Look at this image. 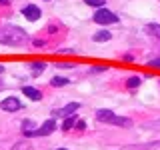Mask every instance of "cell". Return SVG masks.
Returning <instances> with one entry per match:
<instances>
[{"mask_svg": "<svg viewBox=\"0 0 160 150\" xmlns=\"http://www.w3.org/2000/svg\"><path fill=\"white\" fill-rule=\"evenodd\" d=\"M28 38L26 30L20 26H2L0 28V44H10V46H18Z\"/></svg>", "mask_w": 160, "mask_h": 150, "instance_id": "6da1fadb", "label": "cell"}, {"mask_svg": "<svg viewBox=\"0 0 160 150\" xmlns=\"http://www.w3.org/2000/svg\"><path fill=\"white\" fill-rule=\"evenodd\" d=\"M94 22L96 24H114V22H118V16L108 8H100L98 12H94Z\"/></svg>", "mask_w": 160, "mask_h": 150, "instance_id": "7a4b0ae2", "label": "cell"}, {"mask_svg": "<svg viewBox=\"0 0 160 150\" xmlns=\"http://www.w3.org/2000/svg\"><path fill=\"white\" fill-rule=\"evenodd\" d=\"M0 108H2L4 112H18V110L22 108V102H20L16 96H8L0 102Z\"/></svg>", "mask_w": 160, "mask_h": 150, "instance_id": "3957f363", "label": "cell"}, {"mask_svg": "<svg viewBox=\"0 0 160 150\" xmlns=\"http://www.w3.org/2000/svg\"><path fill=\"white\" fill-rule=\"evenodd\" d=\"M54 130H56V122H54V118H50V120H46V122H44L40 128L34 130V132L30 134L28 138H32V136H48V134H52Z\"/></svg>", "mask_w": 160, "mask_h": 150, "instance_id": "277c9868", "label": "cell"}, {"mask_svg": "<svg viewBox=\"0 0 160 150\" xmlns=\"http://www.w3.org/2000/svg\"><path fill=\"white\" fill-rule=\"evenodd\" d=\"M22 14H24V18H26V20L34 22V20L40 18V8L36 6V4H28V6L22 8Z\"/></svg>", "mask_w": 160, "mask_h": 150, "instance_id": "5b68a950", "label": "cell"}, {"mask_svg": "<svg viewBox=\"0 0 160 150\" xmlns=\"http://www.w3.org/2000/svg\"><path fill=\"white\" fill-rule=\"evenodd\" d=\"M120 150H160V142H150V144H130Z\"/></svg>", "mask_w": 160, "mask_h": 150, "instance_id": "8992f818", "label": "cell"}, {"mask_svg": "<svg viewBox=\"0 0 160 150\" xmlns=\"http://www.w3.org/2000/svg\"><path fill=\"white\" fill-rule=\"evenodd\" d=\"M80 108V104L78 102H70V104H66L62 110H54V116H68V114H72V112H76V110Z\"/></svg>", "mask_w": 160, "mask_h": 150, "instance_id": "52a82bcc", "label": "cell"}, {"mask_svg": "<svg viewBox=\"0 0 160 150\" xmlns=\"http://www.w3.org/2000/svg\"><path fill=\"white\" fill-rule=\"evenodd\" d=\"M110 124H112V126L130 128V126H132V120H130V118H124V116H116V114H114V116H112V120H110Z\"/></svg>", "mask_w": 160, "mask_h": 150, "instance_id": "ba28073f", "label": "cell"}, {"mask_svg": "<svg viewBox=\"0 0 160 150\" xmlns=\"http://www.w3.org/2000/svg\"><path fill=\"white\" fill-rule=\"evenodd\" d=\"M24 96H28L30 100H42V92H40L38 88H32V86H24L22 88Z\"/></svg>", "mask_w": 160, "mask_h": 150, "instance_id": "9c48e42d", "label": "cell"}, {"mask_svg": "<svg viewBox=\"0 0 160 150\" xmlns=\"http://www.w3.org/2000/svg\"><path fill=\"white\" fill-rule=\"evenodd\" d=\"M112 116H114L112 110H98V112H96V118L100 120V122H104V124H110Z\"/></svg>", "mask_w": 160, "mask_h": 150, "instance_id": "30bf717a", "label": "cell"}, {"mask_svg": "<svg viewBox=\"0 0 160 150\" xmlns=\"http://www.w3.org/2000/svg\"><path fill=\"white\" fill-rule=\"evenodd\" d=\"M36 130V124H34V120H22V132H24V136H30V134Z\"/></svg>", "mask_w": 160, "mask_h": 150, "instance_id": "8fae6325", "label": "cell"}, {"mask_svg": "<svg viewBox=\"0 0 160 150\" xmlns=\"http://www.w3.org/2000/svg\"><path fill=\"white\" fill-rule=\"evenodd\" d=\"M10 150H34V148H32V142H30V140H20V142H16Z\"/></svg>", "mask_w": 160, "mask_h": 150, "instance_id": "7c38bea8", "label": "cell"}, {"mask_svg": "<svg viewBox=\"0 0 160 150\" xmlns=\"http://www.w3.org/2000/svg\"><path fill=\"white\" fill-rule=\"evenodd\" d=\"M94 40L96 42H106V40H110V32L108 30H100V32L94 34Z\"/></svg>", "mask_w": 160, "mask_h": 150, "instance_id": "4fadbf2b", "label": "cell"}, {"mask_svg": "<svg viewBox=\"0 0 160 150\" xmlns=\"http://www.w3.org/2000/svg\"><path fill=\"white\" fill-rule=\"evenodd\" d=\"M78 124V118L76 116H68L66 120H64V124H62V130H70L72 126H76Z\"/></svg>", "mask_w": 160, "mask_h": 150, "instance_id": "5bb4252c", "label": "cell"}, {"mask_svg": "<svg viewBox=\"0 0 160 150\" xmlns=\"http://www.w3.org/2000/svg\"><path fill=\"white\" fill-rule=\"evenodd\" d=\"M30 68H32L34 74H38V72H42V70L46 68V64H44V62H34V64H30Z\"/></svg>", "mask_w": 160, "mask_h": 150, "instance_id": "9a60e30c", "label": "cell"}, {"mask_svg": "<svg viewBox=\"0 0 160 150\" xmlns=\"http://www.w3.org/2000/svg\"><path fill=\"white\" fill-rule=\"evenodd\" d=\"M126 86H128V88H136V86H140V78H138V76L128 78V80H126Z\"/></svg>", "mask_w": 160, "mask_h": 150, "instance_id": "2e32d148", "label": "cell"}, {"mask_svg": "<svg viewBox=\"0 0 160 150\" xmlns=\"http://www.w3.org/2000/svg\"><path fill=\"white\" fill-rule=\"evenodd\" d=\"M64 84H68V78H60V76L52 78V86H64Z\"/></svg>", "mask_w": 160, "mask_h": 150, "instance_id": "e0dca14e", "label": "cell"}, {"mask_svg": "<svg viewBox=\"0 0 160 150\" xmlns=\"http://www.w3.org/2000/svg\"><path fill=\"white\" fill-rule=\"evenodd\" d=\"M84 2L88 4V6H104V2H106V0H84Z\"/></svg>", "mask_w": 160, "mask_h": 150, "instance_id": "ac0fdd59", "label": "cell"}, {"mask_svg": "<svg viewBox=\"0 0 160 150\" xmlns=\"http://www.w3.org/2000/svg\"><path fill=\"white\" fill-rule=\"evenodd\" d=\"M96 72H106V66H94V68H90V74H96Z\"/></svg>", "mask_w": 160, "mask_h": 150, "instance_id": "d6986e66", "label": "cell"}, {"mask_svg": "<svg viewBox=\"0 0 160 150\" xmlns=\"http://www.w3.org/2000/svg\"><path fill=\"white\" fill-rule=\"evenodd\" d=\"M148 64H150L152 68H160V56H158V58H152V60H150Z\"/></svg>", "mask_w": 160, "mask_h": 150, "instance_id": "ffe728a7", "label": "cell"}, {"mask_svg": "<svg viewBox=\"0 0 160 150\" xmlns=\"http://www.w3.org/2000/svg\"><path fill=\"white\" fill-rule=\"evenodd\" d=\"M148 128H152V130H160V120H156V122H152V124H148Z\"/></svg>", "mask_w": 160, "mask_h": 150, "instance_id": "44dd1931", "label": "cell"}, {"mask_svg": "<svg viewBox=\"0 0 160 150\" xmlns=\"http://www.w3.org/2000/svg\"><path fill=\"white\" fill-rule=\"evenodd\" d=\"M58 68H74V64H66V62H60Z\"/></svg>", "mask_w": 160, "mask_h": 150, "instance_id": "7402d4cb", "label": "cell"}, {"mask_svg": "<svg viewBox=\"0 0 160 150\" xmlns=\"http://www.w3.org/2000/svg\"><path fill=\"white\" fill-rule=\"evenodd\" d=\"M0 72H4V66H0Z\"/></svg>", "mask_w": 160, "mask_h": 150, "instance_id": "603a6c76", "label": "cell"}, {"mask_svg": "<svg viewBox=\"0 0 160 150\" xmlns=\"http://www.w3.org/2000/svg\"><path fill=\"white\" fill-rule=\"evenodd\" d=\"M56 150H68V148H56Z\"/></svg>", "mask_w": 160, "mask_h": 150, "instance_id": "cb8c5ba5", "label": "cell"}, {"mask_svg": "<svg viewBox=\"0 0 160 150\" xmlns=\"http://www.w3.org/2000/svg\"><path fill=\"white\" fill-rule=\"evenodd\" d=\"M0 90H2V82H0Z\"/></svg>", "mask_w": 160, "mask_h": 150, "instance_id": "d4e9b609", "label": "cell"}]
</instances>
